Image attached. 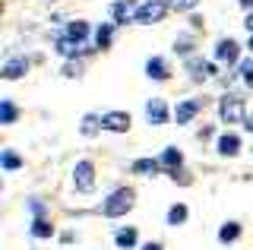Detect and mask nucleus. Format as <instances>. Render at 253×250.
<instances>
[{
	"mask_svg": "<svg viewBox=\"0 0 253 250\" xmlns=\"http://www.w3.org/2000/svg\"><path fill=\"white\" fill-rule=\"evenodd\" d=\"M241 76H244V83L253 89V60H244L241 64Z\"/></svg>",
	"mask_w": 253,
	"mask_h": 250,
	"instance_id": "obj_26",
	"label": "nucleus"
},
{
	"mask_svg": "<svg viewBox=\"0 0 253 250\" xmlns=\"http://www.w3.org/2000/svg\"><path fill=\"white\" fill-rule=\"evenodd\" d=\"M98 127H105V124H101V117H95V114H85L83 117V133L85 136H95V133H98Z\"/></svg>",
	"mask_w": 253,
	"mask_h": 250,
	"instance_id": "obj_18",
	"label": "nucleus"
},
{
	"mask_svg": "<svg viewBox=\"0 0 253 250\" xmlns=\"http://www.w3.org/2000/svg\"><path fill=\"white\" fill-rule=\"evenodd\" d=\"M196 3H200V0H171V6H174V10H193Z\"/></svg>",
	"mask_w": 253,
	"mask_h": 250,
	"instance_id": "obj_27",
	"label": "nucleus"
},
{
	"mask_svg": "<svg viewBox=\"0 0 253 250\" xmlns=\"http://www.w3.org/2000/svg\"><path fill=\"white\" fill-rule=\"evenodd\" d=\"M146 73H149V80H158V83L168 80V67H165L162 57H152V60H149V64H146Z\"/></svg>",
	"mask_w": 253,
	"mask_h": 250,
	"instance_id": "obj_13",
	"label": "nucleus"
},
{
	"mask_svg": "<svg viewBox=\"0 0 253 250\" xmlns=\"http://www.w3.org/2000/svg\"><path fill=\"white\" fill-rule=\"evenodd\" d=\"M187 73H190L193 83H203V80H212V76H215V67H212L209 60H203V57H190L187 60Z\"/></svg>",
	"mask_w": 253,
	"mask_h": 250,
	"instance_id": "obj_6",
	"label": "nucleus"
},
{
	"mask_svg": "<svg viewBox=\"0 0 253 250\" xmlns=\"http://www.w3.org/2000/svg\"><path fill=\"white\" fill-rule=\"evenodd\" d=\"M0 121H3V124L16 121V105H13V101H0Z\"/></svg>",
	"mask_w": 253,
	"mask_h": 250,
	"instance_id": "obj_23",
	"label": "nucleus"
},
{
	"mask_svg": "<svg viewBox=\"0 0 253 250\" xmlns=\"http://www.w3.org/2000/svg\"><path fill=\"white\" fill-rule=\"evenodd\" d=\"M168 222H171V225L187 222V206H180V203H177V206H171V209H168Z\"/></svg>",
	"mask_w": 253,
	"mask_h": 250,
	"instance_id": "obj_21",
	"label": "nucleus"
},
{
	"mask_svg": "<svg viewBox=\"0 0 253 250\" xmlns=\"http://www.w3.org/2000/svg\"><path fill=\"white\" fill-rule=\"evenodd\" d=\"M218 152L221 155H237V152H241V139H237L234 133H225L218 139Z\"/></svg>",
	"mask_w": 253,
	"mask_h": 250,
	"instance_id": "obj_14",
	"label": "nucleus"
},
{
	"mask_svg": "<svg viewBox=\"0 0 253 250\" xmlns=\"http://www.w3.org/2000/svg\"><path fill=\"white\" fill-rule=\"evenodd\" d=\"M241 6H247V10H250V6H253V0H241Z\"/></svg>",
	"mask_w": 253,
	"mask_h": 250,
	"instance_id": "obj_32",
	"label": "nucleus"
},
{
	"mask_svg": "<svg viewBox=\"0 0 253 250\" xmlns=\"http://www.w3.org/2000/svg\"><path fill=\"white\" fill-rule=\"evenodd\" d=\"M67 35H70V38H76V42H83V38L89 35V22H83V19L70 22V26H67Z\"/></svg>",
	"mask_w": 253,
	"mask_h": 250,
	"instance_id": "obj_17",
	"label": "nucleus"
},
{
	"mask_svg": "<svg viewBox=\"0 0 253 250\" xmlns=\"http://www.w3.org/2000/svg\"><path fill=\"white\" fill-rule=\"evenodd\" d=\"M218 117H221L225 124L247 121V117H244V98H237V95H225V98H221V105H218Z\"/></svg>",
	"mask_w": 253,
	"mask_h": 250,
	"instance_id": "obj_3",
	"label": "nucleus"
},
{
	"mask_svg": "<svg viewBox=\"0 0 253 250\" xmlns=\"http://www.w3.org/2000/svg\"><path fill=\"white\" fill-rule=\"evenodd\" d=\"M158 168H162V162H155V159H139V162H133V171H136V174H158Z\"/></svg>",
	"mask_w": 253,
	"mask_h": 250,
	"instance_id": "obj_15",
	"label": "nucleus"
},
{
	"mask_svg": "<svg viewBox=\"0 0 253 250\" xmlns=\"http://www.w3.org/2000/svg\"><path fill=\"white\" fill-rule=\"evenodd\" d=\"M237 234H241V225H237V222H228V225H221L218 241H225V244H228V241H234Z\"/></svg>",
	"mask_w": 253,
	"mask_h": 250,
	"instance_id": "obj_20",
	"label": "nucleus"
},
{
	"mask_svg": "<svg viewBox=\"0 0 253 250\" xmlns=\"http://www.w3.org/2000/svg\"><path fill=\"white\" fill-rule=\"evenodd\" d=\"M26 70H29V60H22V57H16V60H6L3 64V80H19V76H26Z\"/></svg>",
	"mask_w": 253,
	"mask_h": 250,
	"instance_id": "obj_12",
	"label": "nucleus"
},
{
	"mask_svg": "<svg viewBox=\"0 0 253 250\" xmlns=\"http://www.w3.org/2000/svg\"><path fill=\"white\" fill-rule=\"evenodd\" d=\"M136 0H114L111 3V16H114V22H130L136 19Z\"/></svg>",
	"mask_w": 253,
	"mask_h": 250,
	"instance_id": "obj_7",
	"label": "nucleus"
},
{
	"mask_svg": "<svg viewBox=\"0 0 253 250\" xmlns=\"http://www.w3.org/2000/svg\"><path fill=\"white\" fill-rule=\"evenodd\" d=\"M146 121L149 124H155V127H162L165 121H168V108H165V101L162 98H152L146 105Z\"/></svg>",
	"mask_w": 253,
	"mask_h": 250,
	"instance_id": "obj_10",
	"label": "nucleus"
},
{
	"mask_svg": "<svg viewBox=\"0 0 253 250\" xmlns=\"http://www.w3.org/2000/svg\"><path fill=\"white\" fill-rule=\"evenodd\" d=\"M142 250H162V244H146Z\"/></svg>",
	"mask_w": 253,
	"mask_h": 250,
	"instance_id": "obj_31",
	"label": "nucleus"
},
{
	"mask_svg": "<svg viewBox=\"0 0 253 250\" xmlns=\"http://www.w3.org/2000/svg\"><path fill=\"white\" fill-rule=\"evenodd\" d=\"M244 26H247V32L253 35V13H250V16H247V22H244Z\"/></svg>",
	"mask_w": 253,
	"mask_h": 250,
	"instance_id": "obj_30",
	"label": "nucleus"
},
{
	"mask_svg": "<svg viewBox=\"0 0 253 250\" xmlns=\"http://www.w3.org/2000/svg\"><path fill=\"white\" fill-rule=\"evenodd\" d=\"M54 48H57V54H63V57H76V54H83V42H76V38H70V35H60Z\"/></svg>",
	"mask_w": 253,
	"mask_h": 250,
	"instance_id": "obj_11",
	"label": "nucleus"
},
{
	"mask_svg": "<svg viewBox=\"0 0 253 250\" xmlns=\"http://www.w3.org/2000/svg\"><path fill=\"white\" fill-rule=\"evenodd\" d=\"M174 51H177V54H190V38H180V42L174 44Z\"/></svg>",
	"mask_w": 253,
	"mask_h": 250,
	"instance_id": "obj_28",
	"label": "nucleus"
},
{
	"mask_svg": "<svg viewBox=\"0 0 253 250\" xmlns=\"http://www.w3.org/2000/svg\"><path fill=\"white\" fill-rule=\"evenodd\" d=\"M73 184H76L79 193H92L95 190V168H92V162H76Z\"/></svg>",
	"mask_w": 253,
	"mask_h": 250,
	"instance_id": "obj_4",
	"label": "nucleus"
},
{
	"mask_svg": "<svg viewBox=\"0 0 253 250\" xmlns=\"http://www.w3.org/2000/svg\"><path fill=\"white\" fill-rule=\"evenodd\" d=\"M237 51H241V44L234 38H221L215 44V60H221V64H237Z\"/></svg>",
	"mask_w": 253,
	"mask_h": 250,
	"instance_id": "obj_9",
	"label": "nucleus"
},
{
	"mask_svg": "<svg viewBox=\"0 0 253 250\" xmlns=\"http://www.w3.org/2000/svg\"><path fill=\"white\" fill-rule=\"evenodd\" d=\"M114 241H117L121 247H133V244H136V228H121Z\"/></svg>",
	"mask_w": 253,
	"mask_h": 250,
	"instance_id": "obj_19",
	"label": "nucleus"
},
{
	"mask_svg": "<svg viewBox=\"0 0 253 250\" xmlns=\"http://www.w3.org/2000/svg\"><path fill=\"white\" fill-rule=\"evenodd\" d=\"M111 29H114V26H101V29H98V35H95V44H98L101 51H105L108 44H111Z\"/></svg>",
	"mask_w": 253,
	"mask_h": 250,
	"instance_id": "obj_24",
	"label": "nucleus"
},
{
	"mask_svg": "<svg viewBox=\"0 0 253 250\" xmlns=\"http://www.w3.org/2000/svg\"><path fill=\"white\" fill-rule=\"evenodd\" d=\"M184 162V155H180V149H174V146H168L165 149V155H162V165L165 168H171V171H177V165Z\"/></svg>",
	"mask_w": 253,
	"mask_h": 250,
	"instance_id": "obj_16",
	"label": "nucleus"
},
{
	"mask_svg": "<svg viewBox=\"0 0 253 250\" xmlns=\"http://www.w3.org/2000/svg\"><path fill=\"white\" fill-rule=\"evenodd\" d=\"M133 200H136V193H133L130 187H121V190H114L105 203H101V212L108 218H117V215H124V212L133 209Z\"/></svg>",
	"mask_w": 253,
	"mask_h": 250,
	"instance_id": "obj_1",
	"label": "nucleus"
},
{
	"mask_svg": "<svg viewBox=\"0 0 253 250\" xmlns=\"http://www.w3.org/2000/svg\"><path fill=\"white\" fill-rule=\"evenodd\" d=\"M165 13H168V3L165 0H149L136 10V22L139 26H152V22H162Z\"/></svg>",
	"mask_w": 253,
	"mask_h": 250,
	"instance_id": "obj_2",
	"label": "nucleus"
},
{
	"mask_svg": "<svg viewBox=\"0 0 253 250\" xmlns=\"http://www.w3.org/2000/svg\"><path fill=\"white\" fill-rule=\"evenodd\" d=\"M19 165H22V159H19L13 149H6V152H3V168H6V171H16Z\"/></svg>",
	"mask_w": 253,
	"mask_h": 250,
	"instance_id": "obj_25",
	"label": "nucleus"
},
{
	"mask_svg": "<svg viewBox=\"0 0 253 250\" xmlns=\"http://www.w3.org/2000/svg\"><path fill=\"white\" fill-rule=\"evenodd\" d=\"M63 76H70V80H76V76H79V64H67V67H63Z\"/></svg>",
	"mask_w": 253,
	"mask_h": 250,
	"instance_id": "obj_29",
	"label": "nucleus"
},
{
	"mask_svg": "<svg viewBox=\"0 0 253 250\" xmlns=\"http://www.w3.org/2000/svg\"><path fill=\"white\" fill-rule=\"evenodd\" d=\"M101 124H105L111 133H126V130H130V114L126 111H108L101 117Z\"/></svg>",
	"mask_w": 253,
	"mask_h": 250,
	"instance_id": "obj_8",
	"label": "nucleus"
},
{
	"mask_svg": "<svg viewBox=\"0 0 253 250\" xmlns=\"http://www.w3.org/2000/svg\"><path fill=\"white\" fill-rule=\"evenodd\" d=\"M51 225L44 222V218H35V222H32V234H35V238H51Z\"/></svg>",
	"mask_w": 253,
	"mask_h": 250,
	"instance_id": "obj_22",
	"label": "nucleus"
},
{
	"mask_svg": "<svg viewBox=\"0 0 253 250\" xmlns=\"http://www.w3.org/2000/svg\"><path fill=\"white\" fill-rule=\"evenodd\" d=\"M250 51H253V35H250Z\"/></svg>",
	"mask_w": 253,
	"mask_h": 250,
	"instance_id": "obj_33",
	"label": "nucleus"
},
{
	"mask_svg": "<svg viewBox=\"0 0 253 250\" xmlns=\"http://www.w3.org/2000/svg\"><path fill=\"white\" fill-rule=\"evenodd\" d=\"M206 98H187V101H177V108H174V121L177 124H190L196 114L203 111Z\"/></svg>",
	"mask_w": 253,
	"mask_h": 250,
	"instance_id": "obj_5",
	"label": "nucleus"
}]
</instances>
